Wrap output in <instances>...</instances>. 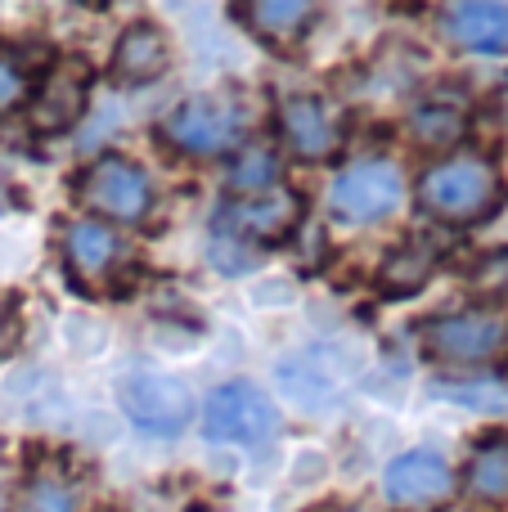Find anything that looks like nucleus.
Returning <instances> with one entry per match:
<instances>
[{
	"label": "nucleus",
	"mask_w": 508,
	"mask_h": 512,
	"mask_svg": "<svg viewBox=\"0 0 508 512\" xmlns=\"http://www.w3.org/2000/svg\"><path fill=\"white\" fill-rule=\"evenodd\" d=\"M419 203L423 212L446 225H473L491 216L500 203V171L482 153H455V158L423 171Z\"/></svg>",
	"instance_id": "1"
},
{
	"label": "nucleus",
	"mask_w": 508,
	"mask_h": 512,
	"mask_svg": "<svg viewBox=\"0 0 508 512\" xmlns=\"http://www.w3.org/2000/svg\"><path fill=\"white\" fill-rule=\"evenodd\" d=\"M243 135H248V104L239 95H225V90H207V95L185 99L162 122V140L176 153H189V158L230 153Z\"/></svg>",
	"instance_id": "2"
},
{
	"label": "nucleus",
	"mask_w": 508,
	"mask_h": 512,
	"mask_svg": "<svg viewBox=\"0 0 508 512\" xmlns=\"http://www.w3.org/2000/svg\"><path fill=\"white\" fill-rule=\"evenodd\" d=\"M279 432V409L257 382H225L203 405V436L212 445H266Z\"/></svg>",
	"instance_id": "3"
},
{
	"label": "nucleus",
	"mask_w": 508,
	"mask_h": 512,
	"mask_svg": "<svg viewBox=\"0 0 508 512\" xmlns=\"http://www.w3.org/2000/svg\"><path fill=\"white\" fill-rule=\"evenodd\" d=\"M405 198V176L396 162L387 158H365L347 167L329 189V207L338 221L347 225H374L392 216Z\"/></svg>",
	"instance_id": "4"
},
{
	"label": "nucleus",
	"mask_w": 508,
	"mask_h": 512,
	"mask_svg": "<svg viewBox=\"0 0 508 512\" xmlns=\"http://www.w3.org/2000/svg\"><path fill=\"white\" fill-rule=\"evenodd\" d=\"M117 405L140 432L149 436H180L185 423L194 418V396L180 378L171 373H126L117 387Z\"/></svg>",
	"instance_id": "5"
},
{
	"label": "nucleus",
	"mask_w": 508,
	"mask_h": 512,
	"mask_svg": "<svg viewBox=\"0 0 508 512\" xmlns=\"http://www.w3.org/2000/svg\"><path fill=\"white\" fill-rule=\"evenodd\" d=\"M77 198L95 216H104V225H135L153 203V185L135 162L126 158H99L81 171Z\"/></svg>",
	"instance_id": "6"
},
{
	"label": "nucleus",
	"mask_w": 508,
	"mask_h": 512,
	"mask_svg": "<svg viewBox=\"0 0 508 512\" xmlns=\"http://www.w3.org/2000/svg\"><path fill=\"white\" fill-rule=\"evenodd\" d=\"M423 346L450 364H486L508 346V319L500 310H459L423 324Z\"/></svg>",
	"instance_id": "7"
},
{
	"label": "nucleus",
	"mask_w": 508,
	"mask_h": 512,
	"mask_svg": "<svg viewBox=\"0 0 508 512\" xmlns=\"http://www.w3.org/2000/svg\"><path fill=\"white\" fill-rule=\"evenodd\" d=\"M86 99H90V68L81 59H59L45 68L41 86H36L32 99V126L45 135H59L72 131L86 113Z\"/></svg>",
	"instance_id": "8"
},
{
	"label": "nucleus",
	"mask_w": 508,
	"mask_h": 512,
	"mask_svg": "<svg viewBox=\"0 0 508 512\" xmlns=\"http://www.w3.org/2000/svg\"><path fill=\"white\" fill-rule=\"evenodd\" d=\"M302 203L297 194H257L248 203H230L216 216V239L225 243H279L297 230Z\"/></svg>",
	"instance_id": "9"
},
{
	"label": "nucleus",
	"mask_w": 508,
	"mask_h": 512,
	"mask_svg": "<svg viewBox=\"0 0 508 512\" xmlns=\"http://www.w3.org/2000/svg\"><path fill=\"white\" fill-rule=\"evenodd\" d=\"M279 135L302 162H324L342 144V117L315 95H288L279 104Z\"/></svg>",
	"instance_id": "10"
},
{
	"label": "nucleus",
	"mask_w": 508,
	"mask_h": 512,
	"mask_svg": "<svg viewBox=\"0 0 508 512\" xmlns=\"http://www.w3.org/2000/svg\"><path fill=\"white\" fill-rule=\"evenodd\" d=\"M63 261H68L72 279L95 288L126 261V239L104 221H72L63 230Z\"/></svg>",
	"instance_id": "11"
},
{
	"label": "nucleus",
	"mask_w": 508,
	"mask_h": 512,
	"mask_svg": "<svg viewBox=\"0 0 508 512\" xmlns=\"http://www.w3.org/2000/svg\"><path fill=\"white\" fill-rule=\"evenodd\" d=\"M455 477H450V463L441 454L428 450H414L401 454L392 468L383 472V495L392 499L396 508H423V504H437V499L450 495Z\"/></svg>",
	"instance_id": "12"
},
{
	"label": "nucleus",
	"mask_w": 508,
	"mask_h": 512,
	"mask_svg": "<svg viewBox=\"0 0 508 512\" xmlns=\"http://www.w3.org/2000/svg\"><path fill=\"white\" fill-rule=\"evenodd\" d=\"M171 63V45H167V32L149 18H135V23L122 27L113 45V81L117 86H149L167 72Z\"/></svg>",
	"instance_id": "13"
},
{
	"label": "nucleus",
	"mask_w": 508,
	"mask_h": 512,
	"mask_svg": "<svg viewBox=\"0 0 508 512\" xmlns=\"http://www.w3.org/2000/svg\"><path fill=\"white\" fill-rule=\"evenodd\" d=\"M441 32L459 50L500 54L508 50V5H495V0H459V5H446L441 9Z\"/></svg>",
	"instance_id": "14"
},
{
	"label": "nucleus",
	"mask_w": 508,
	"mask_h": 512,
	"mask_svg": "<svg viewBox=\"0 0 508 512\" xmlns=\"http://www.w3.org/2000/svg\"><path fill=\"white\" fill-rule=\"evenodd\" d=\"M239 18L248 23V32L257 41L293 45L311 32L315 5H306V0H252V5H239Z\"/></svg>",
	"instance_id": "15"
},
{
	"label": "nucleus",
	"mask_w": 508,
	"mask_h": 512,
	"mask_svg": "<svg viewBox=\"0 0 508 512\" xmlns=\"http://www.w3.org/2000/svg\"><path fill=\"white\" fill-rule=\"evenodd\" d=\"M81 490L63 463H36L14 490L9 512H77Z\"/></svg>",
	"instance_id": "16"
},
{
	"label": "nucleus",
	"mask_w": 508,
	"mask_h": 512,
	"mask_svg": "<svg viewBox=\"0 0 508 512\" xmlns=\"http://www.w3.org/2000/svg\"><path fill=\"white\" fill-rule=\"evenodd\" d=\"M432 265H437V248L414 234L401 252H392L383 261V270H378V288H383L387 297H410V292H419L423 283H428Z\"/></svg>",
	"instance_id": "17"
},
{
	"label": "nucleus",
	"mask_w": 508,
	"mask_h": 512,
	"mask_svg": "<svg viewBox=\"0 0 508 512\" xmlns=\"http://www.w3.org/2000/svg\"><path fill=\"white\" fill-rule=\"evenodd\" d=\"M468 490L486 504H504L508 499V445L504 441H491L473 454L468 463Z\"/></svg>",
	"instance_id": "18"
},
{
	"label": "nucleus",
	"mask_w": 508,
	"mask_h": 512,
	"mask_svg": "<svg viewBox=\"0 0 508 512\" xmlns=\"http://www.w3.org/2000/svg\"><path fill=\"white\" fill-rule=\"evenodd\" d=\"M410 131L423 149H450V144L464 135V113L450 104H423L419 113L410 117Z\"/></svg>",
	"instance_id": "19"
},
{
	"label": "nucleus",
	"mask_w": 508,
	"mask_h": 512,
	"mask_svg": "<svg viewBox=\"0 0 508 512\" xmlns=\"http://www.w3.org/2000/svg\"><path fill=\"white\" fill-rule=\"evenodd\" d=\"M275 176H279L275 158H270L266 149H252V153H243V158H239V167L230 171V185H234V189H243V194H252V198H257L261 189H270V185H275Z\"/></svg>",
	"instance_id": "20"
},
{
	"label": "nucleus",
	"mask_w": 508,
	"mask_h": 512,
	"mask_svg": "<svg viewBox=\"0 0 508 512\" xmlns=\"http://www.w3.org/2000/svg\"><path fill=\"white\" fill-rule=\"evenodd\" d=\"M32 95V77H27V63L14 50H0V117L14 113L23 99Z\"/></svg>",
	"instance_id": "21"
},
{
	"label": "nucleus",
	"mask_w": 508,
	"mask_h": 512,
	"mask_svg": "<svg viewBox=\"0 0 508 512\" xmlns=\"http://www.w3.org/2000/svg\"><path fill=\"white\" fill-rule=\"evenodd\" d=\"M441 396H455V400H464V405H486V409H504L508 405V391H500L495 382H482L477 391H468V387H441Z\"/></svg>",
	"instance_id": "22"
},
{
	"label": "nucleus",
	"mask_w": 508,
	"mask_h": 512,
	"mask_svg": "<svg viewBox=\"0 0 508 512\" xmlns=\"http://www.w3.org/2000/svg\"><path fill=\"white\" fill-rule=\"evenodd\" d=\"M122 512H171L167 499H158V495H140L135 504H126Z\"/></svg>",
	"instance_id": "23"
},
{
	"label": "nucleus",
	"mask_w": 508,
	"mask_h": 512,
	"mask_svg": "<svg viewBox=\"0 0 508 512\" xmlns=\"http://www.w3.org/2000/svg\"><path fill=\"white\" fill-rule=\"evenodd\" d=\"M324 512H365V508H324Z\"/></svg>",
	"instance_id": "24"
}]
</instances>
